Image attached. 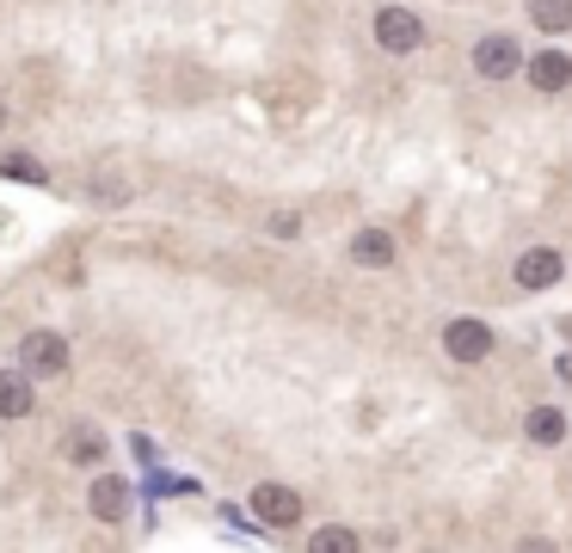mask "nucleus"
Here are the masks:
<instances>
[{
    "instance_id": "nucleus-17",
    "label": "nucleus",
    "mask_w": 572,
    "mask_h": 553,
    "mask_svg": "<svg viewBox=\"0 0 572 553\" xmlns=\"http://www.w3.org/2000/svg\"><path fill=\"white\" fill-rule=\"evenodd\" d=\"M523 553H554V541H523Z\"/></svg>"
},
{
    "instance_id": "nucleus-14",
    "label": "nucleus",
    "mask_w": 572,
    "mask_h": 553,
    "mask_svg": "<svg viewBox=\"0 0 572 553\" xmlns=\"http://www.w3.org/2000/svg\"><path fill=\"white\" fill-rule=\"evenodd\" d=\"M68 461H74V467H99V461H106V436H99L93 424H80V431L68 436Z\"/></svg>"
},
{
    "instance_id": "nucleus-5",
    "label": "nucleus",
    "mask_w": 572,
    "mask_h": 553,
    "mask_svg": "<svg viewBox=\"0 0 572 553\" xmlns=\"http://www.w3.org/2000/svg\"><path fill=\"white\" fill-rule=\"evenodd\" d=\"M443 351H450L455 363H486V356H493V326L474 320V314L450 320V326H443Z\"/></svg>"
},
{
    "instance_id": "nucleus-2",
    "label": "nucleus",
    "mask_w": 572,
    "mask_h": 553,
    "mask_svg": "<svg viewBox=\"0 0 572 553\" xmlns=\"http://www.w3.org/2000/svg\"><path fill=\"white\" fill-rule=\"evenodd\" d=\"M19 375H26V382H38V375H68L62 332H26V339H19Z\"/></svg>"
},
{
    "instance_id": "nucleus-12",
    "label": "nucleus",
    "mask_w": 572,
    "mask_h": 553,
    "mask_svg": "<svg viewBox=\"0 0 572 553\" xmlns=\"http://www.w3.org/2000/svg\"><path fill=\"white\" fill-rule=\"evenodd\" d=\"M308 553H363V541H358V529L327 523V529H314V535H308Z\"/></svg>"
},
{
    "instance_id": "nucleus-13",
    "label": "nucleus",
    "mask_w": 572,
    "mask_h": 553,
    "mask_svg": "<svg viewBox=\"0 0 572 553\" xmlns=\"http://www.w3.org/2000/svg\"><path fill=\"white\" fill-rule=\"evenodd\" d=\"M530 26L535 31H572V0H530Z\"/></svg>"
},
{
    "instance_id": "nucleus-11",
    "label": "nucleus",
    "mask_w": 572,
    "mask_h": 553,
    "mask_svg": "<svg viewBox=\"0 0 572 553\" xmlns=\"http://www.w3.org/2000/svg\"><path fill=\"white\" fill-rule=\"evenodd\" d=\"M31 412V382L13 375V369H0V419H26Z\"/></svg>"
},
{
    "instance_id": "nucleus-16",
    "label": "nucleus",
    "mask_w": 572,
    "mask_h": 553,
    "mask_svg": "<svg viewBox=\"0 0 572 553\" xmlns=\"http://www.w3.org/2000/svg\"><path fill=\"white\" fill-rule=\"evenodd\" d=\"M265 228H271V240H295V234H302V215H295V210H278Z\"/></svg>"
},
{
    "instance_id": "nucleus-8",
    "label": "nucleus",
    "mask_w": 572,
    "mask_h": 553,
    "mask_svg": "<svg viewBox=\"0 0 572 553\" xmlns=\"http://www.w3.org/2000/svg\"><path fill=\"white\" fill-rule=\"evenodd\" d=\"M351 259L370 264V271H388V264H394V234H388V228H358V234H351Z\"/></svg>"
},
{
    "instance_id": "nucleus-7",
    "label": "nucleus",
    "mask_w": 572,
    "mask_h": 553,
    "mask_svg": "<svg viewBox=\"0 0 572 553\" xmlns=\"http://www.w3.org/2000/svg\"><path fill=\"white\" fill-rule=\"evenodd\" d=\"M523 74H530L535 92H566L572 87V56L566 50H542V56L523 62Z\"/></svg>"
},
{
    "instance_id": "nucleus-10",
    "label": "nucleus",
    "mask_w": 572,
    "mask_h": 553,
    "mask_svg": "<svg viewBox=\"0 0 572 553\" xmlns=\"http://www.w3.org/2000/svg\"><path fill=\"white\" fill-rule=\"evenodd\" d=\"M523 436H530V443H542V449H560V443H566V412H560V406H530Z\"/></svg>"
},
{
    "instance_id": "nucleus-3",
    "label": "nucleus",
    "mask_w": 572,
    "mask_h": 553,
    "mask_svg": "<svg viewBox=\"0 0 572 553\" xmlns=\"http://www.w3.org/2000/svg\"><path fill=\"white\" fill-rule=\"evenodd\" d=\"M375 43H382L388 56H413L419 43H425V19H419L413 7H382V13H375Z\"/></svg>"
},
{
    "instance_id": "nucleus-15",
    "label": "nucleus",
    "mask_w": 572,
    "mask_h": 553,
    "mask_svg": "<svg viewBox=\"0 0 572 553\" xmlns=\"http://www.w3.org/2000/svg\"><path fill=\"white\" fill-rule=\"evenodd\" d=\"M0 172H7V179H26V184H43V167H38V160H26V154H7V160H0Z\"/></svg>"
},
{
    "instance_id": "nucleus-6",
    "label": "nucleus",
    "mask_w": 572,
    "mask_h": 553,
    "mask_svg": "<svg viewBox=\"0 0 572 553\" xmlns=\"http://www.w3.org/2000/svg\"><path fill=\"white\" fill-rule=\"evenodd\" d=\"M511 276H518V290H554L560 276H566V259H560L554 247H530Z\"/></svg>"
},
{
    "instance_id": "nucleus-4",
    "label": "nucleus",
    "mask_w": 572,
    "mask_h": 553,
    "mask_svg": "<svg viewBox=\"0 0 572 553\" xmlns=\"http://www.w3.org/2000/svg\"><path fill=\"white\" fill-rule=\"evenodd\" d=\"M518 68H523V50H518L511 31H486V38L474 43V74L480 80H511Z\"/></svg>"
},
{
    "instance_id": "nucleus-18",
    "label": "nucleus",
    "mask_w": 572,
    "mask_h": 553,
    "mask_svg": "<svg viewBox=\"0 0 572 553\" xmlns=\"http://www.w3.org/2000/svg\"><path fill=\"white\" fill-rule=\"evenodd\" d=\"M0 130H7V105H0Z\"/></svg>"
},
{
    "instance_id": "nucleus-9",
    "label": "nucleus",
    "mask_w": 572,
    "mask_h": 553,
    "mask_svg": "<svg viewBox=\"0 0 572 553\" xmlns=\"http://www.w3.org/2000/svg\"><path fill=\"white\" fill-rule=\"evenodd\" d=\"M87 504H93L99 523H123V511H130V486H123L118 474H99L93 480V499H87Z\"/></svg>"
},
{
    "instance_id": "nucleus-1",
    "label": "nucleus",
    "mask_w": 572,
    "mask_h": 553,
    "mask_svg": "<svg viewBox=\"0 0 572 553\" xmlns=\"http://www.w3.org/2000/svg\"><path fill=\"white\" fill-rule=\"evenodd\" d=\"M247 511H253L265 529H295V523H302V492L278 486V480H259L253 499H247Z\"/></svg>"
}]
</instances>
